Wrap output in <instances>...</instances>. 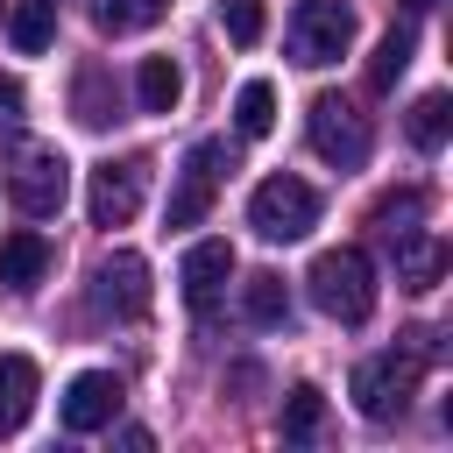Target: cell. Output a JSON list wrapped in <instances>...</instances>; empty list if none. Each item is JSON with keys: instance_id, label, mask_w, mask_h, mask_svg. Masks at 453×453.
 Here are the masks:
<instances>
[{"instance_id": "6da1fadb", "label": "cell", "mask_w": 453, "mask_h": 453, "mask_svg": "<svg viewBox=\"0 0 453 453\" xmlns=\"http://www.w3.org/2000/svg\"><path fill=\"white\" fill-rule=\"evenodd\" d=\"M304 290H311V304H319L326 319L361 326V319L375 311V262H368L361 248H326V255L304 269Z\"/></svg>"}, {"instance_id": "7a4b0ae2", "label": "cell", "mask_w": 453, "mask_h": 453, "mask_svg": "<svg viewBox=\"0 0 453 453\" xmlns=\"http://www.w3.org/2000/svg\"><path fill=\"white\" fill-rule=\"evenodd\" d=\"M418 375H425V354H418V347L368 354V361L354 368V411H361L368 425H389V418H403V411H411V389H418Z\"/></svg>"}, {"instance_id": "3957f363", "label": "cell", "mask_w": 453, "mask_h": 453, "mask_svg": "<svg viewBox=\"0 0 453 453\" xmlns=\"http://www.w3.org/2000/svg\"><path fill=\"white\" fill-rule=\"evenodd\" d=\"M7 198H14L28 219L64 212V198H71V163H64L50 142H14V156H7Z\"/></svg>"}, {"instance_id": "277c9868", "label": "cell", "mask_w": 453, "mask_h": 453, "mask_svg": "<svg viewBox=\"0 0 453 453\" xmlns=\"http://www.w3.org/2000/svg\"><path fill=\"white\" fill-rule=\"evenodd\" d=\"M248 226H255L262 241H304V234L319 226V191H311L304 177L276 170V177L255 184V198H248Z\"/></svg>"}, {"instance_id": "5b68a950", "label": "cell", "mask_w": 453, "mask_h": 453, "mask_svg": "<svg viewBox=\"0 0 453 453\" xmlns=\"http://www.w3.org/2000/svg\"><path fill=\"white\" fill-rule=\"evenodd\" d=\"M354 42V7L347 0H297L290 7V64L319 71V64H340Z\"/></svg>"}, {"instance_id": "8992f818", "label": "cell", "mask_w": 453, "mask_h": 453, "mask_svg": "<svg viewBox=\"0 0 453 453\" xmlns=\"http://www.w3.org/2000/svg\"><path fill=\"white\" fill-rule=\"evenodd\" d=\"M304 134H311V149H319L333 170H361V163H368V120H361L340 92H319V99H311Z\"/></svg>"}, {"instance_id": "52a82bcc", "label": "cell", "mask_w": 453, "mask_h": 453, "mask_svg": "<svg viewBox=\"0 0 453 453\" xmlns=\"http://www.w3.org/2000/svg\"><path fill=\"white\" fill-rule=\"evenodd\" d=\"M226 170H234V149H226V142H198V149L184 156V170H177V191H170V212H163V219H170V226H198V219L212 212Z\"/></svg>"}, {"instance_id": "ba28073f", "label": "cell", "mask_w": 453, "mask_h": 453, "mask_svg": "<svg viewBox=\"0 0 453 453\" xmlns=\"http://www.w3.org/2000/svg\"><path fill=\"white\" fill-rule=\"evenodd\" d=\"M92 311L113 319V326H134L149 311V262L134 248H113L99 269H92Z\"/></svg>"}, {"instance_id": "9c48e42d", "label": "cell", "mask_w": 453, "mask_h": 453, "mask_svg": "<svg viewBox=\"0 0 453 453\" xmlns=\"http://www.w3.org/2000/svg\"><path fill=\"white\" fill-rule=\"evenodd\" d=\"M142 191H149V156H127V163H106L92 170V226H127L142 212Z\"/></svg>"}, {"instance_id": "30bf717a", "label": "cell", "mask_w": 453, "mask_h": 453, "mask_svg": "<svg viewBox=\"0 0 453 453\" xmlns=\"http://www.w3.org/2000/svg\"><path fill=\"white\" fill-rule=\"evenodd\" d=\"M226 276H234V248H226V241H191V248H184L177 283H184V304H191L198 319H212V311H219Z\"/></svg>"}, {"instance_id": "8fae6325", "label": "cell", "mask_w": 453, "mask_h": 453, "mask_svg": "<svg viewBox=\"0 0 453 453\" xmlns=\"http://www.w3.org/2000/svg\"><path fill=\"white\" fill-rule=\"evenodd\" d=\"M113 411H120V375H106V368L71 375V389H64V403H57L64 432H99V425H113Z\"/></svg>"}, {"instance_id": "7c38bea8", "label": "cell", "mask_w": 453, "mask_h": 453, "mask_svg": "<svg viewBox=\"0 0 453 453\" xmlns=\"http://www.w3.org/2000/svg\"><path fill=\"white\" fill-rule=\"evenodd\" d=\"M35 389H42V368L28 354H0V432H21L28 425Z\"/></svg>"}, {"instance_id": "4fadbf2b", "label": "cell", "mask_w": 453, "mask_h": 453, "mask_svg": "<svg viewBox=\"0 0 453 453\" xmlns=\"http://www.w3.org/2000/svg\"><path fill=\"white\" fill-rule=\"evenodd\" d=\"M389 248H396V276H403L411 290H432V283L446 276V248H439L425 226H411V234H389Z\"/></svg>"}, {"instance_id": "5bb4252c", "label": "cell", "mask_w": 453, "mask_h": 453, "mask_svg": "<svg viewBox=\"0 0 453 453\" xmlns=\"http://www.w3.org/2000/svg\"><path fill=\"white\" fill-rule=\"evenodd\" d=\"M42 269H50V241H42L35 226H21V234H7V241H0V283H7V290L42 283Z\"/></svg>"}, {"instance_id": "9a60e30c", "label": "cell", "mask_w": 453, "mask_h": 453, "mask_svg": "<svg viewBox=\"0 0 453 453\" xmlns=\"http://www.w3.org/2000/svg\"><path fill=\"white\" fill-rule=\"evenodd\" d=\"M7 42H14L21 57H42V50L57 42V0H14V14H7Z\"/></svg>"}, {"instance_id": "2e32d148", "label": "cell", "mask_w": 453, "mask_h": 453, "mask_svg": "<svg viewBox=\"0 0 453 453\" xmlns=\"http://www.w3.org/2000/svg\"><path fill=\"white\" fill-rule=\"evenodd\" d=\"M113 106H120V85H113V71L85 64V71H78V85H71V113H78L85 127H106V120H113Z\"/></svg>"}, {"instance_id": "e0dca14e", "label": "cell", "mask_w": 453, "mask_h": 453, "mask_svg": "<svg viewBox=\"0 0 453 453\" xmlns=\"http://www.w3.org/2000/svg\"><path fill=\"white\" fill-rule=\"evenodd\" d=\"M241 319H248V326H283V319H290V290H283L276 269H255V276L241 283Z\"/></svg>"}, {"instance_id": "ac0fdd59", "label": "cell", "mask_w": 453, "mask_h": 453, "mask_svg": "<svg viewBox=\"0 0 453 453\" xmlns=\"http://www.w3.org/2000/svg\"><path fill=\"white\" fill-rule=\"evenodd\" d=\"M134 99H142V113H170V106L184 99V71H177L170 57H142V71H134Z\"/></svg>"}, {"instance_id": "d6986e66", "label": "cell", "mask_w": 453, "mask_h": 453, "mask_svg": "<svg viewBox=\"0 0 453 453\" xmlns=\"http://www.w3.org/2000/svg\"><path fill=\"white\" fill-rule=\"evenodd\" d=\"M163 7L170 0H92V28L99 35H142L163 21Z\"/></svg>"}, {"instance_id": "ffe728a7", "label": "cell", "mask_w": 453, "mask_h": 453, "mask_svg": "<svg viewBox=\"0 0 453 453\" xmlns=\"http://www.w3.org/2000/svg\"><path fill=\"white\" fill-rule=\"evenodd\" d=\"M411 57H418V35H411V21H396V28L375 42V57H368V85H375V92H389V85L411 71Z\"/></svg>"}, {"instance_id": "44dd1931", "label": "cell", "mask_w": 453, "mask_h": 453, "mask_svg": "<svg viewBox=\"0 0 453 453\" xmlns=\"http://www.w3.org/2000/svg\"><path fill=\"white\" fill-rule=\"evenodd\" d=\"M403 127H411V149L439 156V149H446V134H453V99H446V92H425V99L411 106V120H403Z\"/></svg>"}, {"instance_id": "7402d4cb", "label": "cell", "mask_w": 453, "mask_h": 453, "mask_svg": "<svg viewBox=\"0 0 453 453\" xmlns=\"http://www.w3.org/2000/svg\"><path fill=\"white\" fill-rule=\"evenodd\" d=\"M319 425H326V396H319L311 382H297V389L283 396V446H311Z\"/></svg>"}, {"instance_id": "603a6c76", "label": "cell", "mask_w": 453, "mask_h": 453, "mask_svg": "<svg viewBox=\"0 0 453 453\" xmlns=\"http://www.w3.org/2000/svg\"><path fill=\"white\" fill-rule=\"evenodd\" d=\"M234 127H241L248 142H262V134L276 127V92H269V78H248V85H241V99H234Z\"/></svg>"}, {"instance_id": "cb8c5ba5", "label": "cell", "mask_w": 453, "mask_h": 453, "mask_svg": "<svg viewBox=\"0 0 453 453\" xmlns=\"http://www.w3.org/2000/svg\"><path fill=\"white\" fill-rule=\"evenodd\" d=\"M418 212H425V191H396V198H382V205H375L382 241H389V234H411V226H418Z\"/></svg>"}, {"instance_id": "d4e9b609", "label": "cell", "mask_w": 453, "mask_h": 453, "mask_svg": "<svg viewBox=\"0 0 453 453\" xmlns=\"http://www.w3.org/2000/svg\"><path fill=\"white\" fill-rule=\"evenodd\" d=\"M219 21H226V35L248 50V42H262V0H219Z\"/></svg>"}, {"instance_id": "484cf974", "label": "cell", "mask_w": 453, "mask_h": 453, "mask_svg": "<svg viewBox=\"0 0 453 453\" xmlns=\"http://www.w3.org/2000/svg\"><path fill=\"white\" fill-rule=\"evenodd\" d=\"M0 127H21V85L0 78Z\"/></svg>"}, {"instance_id": "4316f807", "label": "cell", "mask_w": 453, "mask_h": 453, "mask_svg": "<svg viewBox=\"0 0 453 453\" xmlns=\"http://www.w3.org/2000/svg\"><path fill=\"white\" fill-rule=\"evenodd\" d=\"M432 7H439V0H403V14H432Z\"/></svg>"}, {"instance_id": "83f0119b", "label": "cell", "mask_w": 453, "mask_h": 453, "mask_svg": "<svg viewBox=\"0 0 453 453\" xmlns=\"http://www.w3.org/2000/svg\"><path fill=\"white\" fill-rule=\"evenodd\" d=\"M0 7H7V0H0Z\"/></svg>"}]
</instances>
